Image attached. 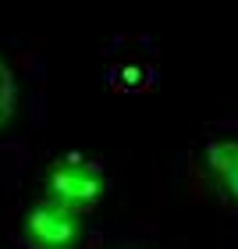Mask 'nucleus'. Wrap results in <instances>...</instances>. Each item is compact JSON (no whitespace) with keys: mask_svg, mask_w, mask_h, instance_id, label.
Listing matches in <instances>:
<instances>
[{"mask_svg":"<svg viewBox=\"0 0 238 249\" xmlns=\"http://www.w3.org/2000/svg\"><path fill=\"white\" fill-rule=\"evenodd\" d=\"M15 107H18V78L15 68L0 57V128L15 118Z\"/></svg>","mask_w":238,"mask_h":249,"instance_id":"nucleus-4","label":"nucleus"},{"mask_svg":"<svg viewBox=\"0 0 238 249\" xmlns=\"http://www.w3.org/2000/svg\"><path fill=\"white\" fill-rule=\"evenodd\" d=\"M25 235L36 249H68L82 235V213L57 199H43L25 213Z\"/></svg>","mask_w":238,"mask_h":249,"instance_id":"nucleus-2","label":"nucleus"},{"mask_svg":"<svg viewBox=\"0 0 238 249\" xmlns=\"http://www.w3.org/2000/svg\"><path fill=\"white\" fill-rule=\"evenodd\" d=\"M47 192L50 199L85 213L103 196V167L93 160H82V157H64L47 171Z\"/></svg>","mask_w":238,"mask_h":249,"instance_id":"nucleus-1","label":"nucleus"},{"mask_svg":"<svg viewBox=\"0 0 238 249\" xmlns=\"http://www.w3.org/2000/svg\"><path fill=\"white\" fill-rule=\"evenodd\" d=\"M206 167L221 182L224 196L238 203V139H213V142H206Z\"/></svg>","mask_w":238,"mask_h":249,"instance_id":"nucleus-3","label":"nucleus"}]
</instances>
